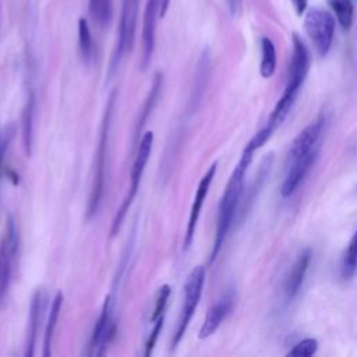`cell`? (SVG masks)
I'll return each instance as SVG.
<instances>
[{
    "label": "cell",
    "mask_w": 357,
    "mask_h": 357,
    "mask_svg": "<svg viewBox=\"0 0 357 357\" xmlns=\"http://www.w3.org/2000/svg\"><path fill=\"white\" fill-rule=\"evenodd\" d=\"M254 153H255L254 151L244 146L240 160L237 162V165H236L234 170L231 172V176L226 184V188H225V192L222 195V199L219 202V209H218L215 240L212 244V251H211V258H209L211 264L218 258V254L220 252L222 245L227 237V233L236 219L240 199L243 195L244 177L248 170V166L252 162Z\"/></svg>",
    "instance_id": "obj_1"
},
{
    "label": "cell",
    "mask_w": 357,
    "mask_h": 357,
    "mask_svg": "<svg viewBox=\"0 0 357 357\" xmlns=\"http://www.w3.org/2000/svg\"><path fill=\"white\" fill-rule=\"evenodd\" d=\"M291 39H293V53H291V60H290V66H289L286 86H284L283 95L275 105L269 119L265 123L269 128L272 127L273 131L289 116V113L297 99V95L304 84V79L308 74V70H310L311 56H310V50H308L307 45L304 43L301 36L296 32L293 33Z\"/></svg>",
    "instance_id": "obj_2"
},
{
    "label": "cell",
    "mask_w": 357,
    "mask_h": 357,
    "mask_svg": "<svg viewBox=\"0 0 357 357\" xmlns=\"http://www.w3.org/2000/svg\"><path fill=\"white\" fill-rule=\"evenodd\" d=\"M116 91L110 95L102 124H100V132H99V141L98 148L95 152V160H93V174H92V183H91V191L88 198V206H86V219L93 218L102 204V197L105 192V180H106V163H107V149H109V137H110V127H112V116L114 112V103H116Z\"/></svg>",
    "instance_id": "obj_3"
},
{
    "label": "cell",
    "mask_w": 357,
    "mask_h": 357,
    "mask_svg": "<svg viewBox=\"0 0 357 357\" xmlns=\"http://www.w3.org/2000/svg\"><path fill=\"white\" fill-rule=\"evenodd\" d=\"M152 144H153V132L152 131H146L142 137H141V141L138 144V149H137V155H135V159H134V163H132V167H131V176H130V187L127 190V194L124 197V199L121 201L114 218H113V222H112V227H110V237H114L121 225H123V220L138 192V188H139V183H141V178H142V174H144V170H145V166L148 163V159L151 156V151H152Z\"/></svg>",
    "instance_id": "obj_4"
},
{
    "label": "cell",
    "mask_w": 357,
    "mask_h": 357,
    "mask_svg": "<svg viewBox=\"0 0 357 357\" xmlns=\"http://www.w3.org/2000/svg\"><path fill=\"white\" fill-rule=\"evenodd\" d=\"M205 283V268L202 265H197L192 268L190 275L187 276L184 284V296H183V305L180 311V317L177 321V326L172 339V349H174L183 339L187 332V328L191 322V318L198 307V303L202 296V289Z\"/></svg>",
    "instance_id": "obj_5"
},
{
    "label": "cell",
    "mask_w": 357,
    "mask_h": 357,
    "mask_svg": "<svg viewBox=\"0 0 357 357\" xmlns=\"http://www.w3.org/2000/svg\"><path fill=\"white\" fill-rule=\"evenodd\" d=\"M138 4L139 0H123L121 15L117 31V40L112 54L109 74L112 75L120 66L121 60L128 54L134 46L137 20H138Z\"/></svg>",
    "instance_id": "obj_6"
},
{
    "label": "cell",
    "mask_w": 357,
    "mask_h": 357,
    "mask_svg": "<svg viewBox=\"0 0 357 357\" xmlns=\"http://www.w3.org/2000/svg\"><path fill=\"white\" fill-rule=\"evenodd\" d=\"M304 28L317 53L324 57L329 53L335 36V18L322 8H311L304 18Z\"/></svg>",
    "instance_id": "obj_7"
},
{
    "label": "cell",
    "mask_w": 357,
    "mask_h": 357,
    "mask_svg": "<svg viewBox=\"0 0 357 357\" xmlns=\"http://www.w3.org/2000/svg\"><path fill=\"white\" fill-rule=\"evenodd\" d=\"M117 331V324L113 314V301L112 296H106L98 321L95 322L92 335L88 343V356L100 357L107 351V347L113 342Z\"/></svg>",
    "instance_id": "obj_8"
},
{
    "label": "cell",
    "mask_w": 357,
    "mask_h": 357,
    "mask_svg": "<svg viewBox=\"0 0 357 357\" xmlns=\"http://www.w3.org/2000/svg\"><path fill=\"white\" fill-rule=\"evenodd\" d=\"M18 250V227L13 216H8L0 247V300L6 294L14 271Z\"/></svg>",
    "instance_id": "obj_9"
},
{
    "label": "cell",
    "mask_w": 357,
    "mask_h": 357,
    "mask_svg": "<svg viewBox=\"0 0 357 357\" xmlns=\"http://www.w3.org/2000/svg\"><path fill=\"white\" fill-rule=\"evenodd\" d=\"M216 169H218V163L215 162V163L211 165V167L205 172V174L202 176V178L198 183V187H197V191H195V195H194V201H192V205H191V209H190V216H188V222H187V227H185L184 240H183V250L184 251H187L191 247L192 241H194L197 223H198L205 198L208 195L209 187H211V184L213 181V177L216 174Z\"/></svg>",
    "instance_id": "obj_10"
},
{
    "label": "cell",
    "mask_w": 357,
    "mask_h": 357,
    "mask_svg": "<svg viewBox=\"0 0 357 357\" xmlns=\"http://www.w3.org/2000/svg\"><path fill=\"white\" fill-rule=\"evenodd\" d=\"M169 297H170V286L169 284L160 286L156 291L153 308L151 311L152 314L148 321V332L145 336V346H144L145 357L151 356V353L155 349L156 340H158L159 333L163 326V321H165V315H166V310H167V304H169Z\"/></svg>",
    "instance_id": "obj_11"
},
{
    "label": "cell",
    "mask_w": 357,
    "mask_h": 357,
    "mask_svg": "<svg viewBox=\"0 0 357 357\" xmlns=\"http://www.w3.org/2000/svg\"><path fill=\"white\" fill-rule=\"evenodd\" d=\"M162 0H146L142 17V54H141V70L145 71L152 60L155 50V35H156V20L160 11Z\"/></svg>",
    "instance_id": "obj_12"
},
{
    "label": "cell",
    "mask_w": 357,
    "mask_h": 357,
    "mask_svg": "<svg viewBox=\"0 0 357 357\" xmlns=\"http://www.w3.org/2000/svg\"><path fill=\"white\" fill-rule=\"evenodd\" d=\"M318 152H319V148H315L310 153L289 162V170H287V174L280 187L282 197L287 198L296 192V190L298 188V185L303 183V180L308 174L310 169L312 167L314 162L317 160Z\"/></svg>",
    "instance_id": "obj_13"
},
{
    "label": "cell",
    "mask_w": 357,
    "mask_h": 357,
    "mask_svg": "<svg viewBox=\"0 0 357 357\" xmlns=\"http://www.w3.org/2000/svg\"><path fill=\"white\" fill-rule=\"evenodd\" d=\"M233 305H234V291H233V289H227L220 296V298L209 308V311L201 325L198 337L206 339L211 335H213L218 331V328L222 325L225 318L230 314V311L233 310Z\"/></svg>",
    "instance_id": "obj_14"
},
{
    "label": "cell",
    "mask_w": 357,
    "mask_h": 357,
    "mask_svg": "<svg viewBox=\"0 0 357 357\" xmlns=\"http://www.w3.org/2000/svg\"><path fill=\"white\" fill-rule=\"evenodd\" d=\"M324 124H325V119L318 117L315 121L310 123L303 131L298 132V135L293 139L291 146L289 149V155H287L289 162H291L300 156H304V155L310 153L311 151H314L315 148H318V142L322 135Z\"/></svg>",
    "instance_id": "obj_15"
},
{
    "label": "cell",
    "mask_w": 357,
    "mask_h": 357,
    "mask_svg": "<svg viewBox=\"0 0 357 357\" xmlns=\"http://www.w3.org/2000/svg\"><path fill=\"white\" fill-rule=\"evenodd\" d=\"M311 259H312V251L310 248H307L297 257L293 266L290 268V271L284 279V283H283V293H284V298L287 301L294 300L296 296L298 294V291L301 290V286L307 276Z\"/></svg>",
    "instance_id": "obj_16"
},
{
    "label": "cell",
    "mask_w": 357,
    "mask_h": 357,
    "mask_svg": "<svg viewBox=\"0 0 357 357\" xmlns=\"http://www.w3.org/2000/svg\"><path fill=\"white\" fill-rule=\"evenodd\" d=\"M43 304H45V296L42 290H36L31 298V305H29V318H28L25 350H24V356L26 357H31L35 354V344H36L39 322L43 311Z\"/></svg>",
    "instance_id": "obj_17"
},
{
    "label": "cell",
    "mask_w": 357,
    "mask_h": 357,
    "mask_svg": "<svg viewBox=\"0 0 357 357\" xmlns=\"http://www.w3.org/2000/svg\"><path fill=\"white\" fill-rule=\"evenodd\" d=\"M35 106H36V95L35 88L31 82V75L28 73V88H26V100L22 112V138L25 152L29 156L32 152L33 142V117H35Z\"/></svg>",
    "instance_id": "obj_18"
},
{
    "label": "cell",
    "mask_w": 357,
    "mask_h": 357,
    "mask_svg": "<svg viewBox=\"0 0 357 357\" xmlns=\"http://www.w3.org/2000/svg\"><path fill=\"white\" fill-rule=\"evenodd\" d=\"M162 85H163V75H162V73H156L155 77H153V82H152V85H151V89H149V92H148V96H146V99H145L142 112H141V114H139L138 123H137V126H135V134H134V139H135V141H138L139 132L142 131V127L145 126V123H146L149 114L152 113L155 105L158 103Z\"/></svg>",
    "instance_id": "obj_19"
},
{
    "label": "cell",
    "mask_w": 357,
    "mask_h": 357,
    "mask_svg": "<svg viewBox=\"0 0 357 357\" xmlns=\"http://www.w3.org/2000/svg\"><path fill=\"white\" fill-rule=\"evenodd\" d=\"M61 305H63V294L61 291H59L50 305V311H49V317H47V322L45 326V335H43V357H49L52 354V343H53V336H54V331L57 326V321H59V315L61 311Z\"/></svg>",
    "instance_id": "obj_20"
},
{
    "label": "cell",
    "mask_w": 357,
    "mask_h": 357,
    "mask_svg": "<svg viewBox=\"0 0 357 357\" xmlns=\"http://www.w3.org/2000/svg\"><path fill=\"white\" fill-rule=\"evenodd\" d=\"M78 47L82 61L89 64L93 59V39L88 20L84 17L78 20Z\"/></svg>",
    "instance_id": "obj_21"
},
{
    "label": "cell",
    "mask_w": 357,
    "mask_h": 357,
    "mask_svg": "<svg viewBox=\"0 0 357 357\" xmlns=\"http://www.w3.org/2000/svg\"><path fill=\"white\" fill-rule=\"evenodd\" d=\"M276 70V47L273 42L264 36L261 39V64L259 73L264 78H271Z\"/></svg>",
    "instance_id": "obj_22"
},
{
    "label": "cell",
    "mask_w": 357,
    "mask_h": 357,
    "mask_svg": "<svg viewBox=\"0 0 357 357\" xmlns=\"http://www.w3.org/2000/svg\"><path fill=\"white\" fill-rule=\"evenodd\" d=\"M357 272V231L350 238L347 248L343 254L340 264V276L344 280H349Z\"/></svg>",
    "instance_id": "obj_23"
},
{
    "label": "cell",
    "mask_w": 357,
    "mask_h": 357,
    "mask_svg": "<svg viewBox=\"0 0 357 357\" xmlns=\"http://www.w3.org/2000/svg\"><path fill=\"white\" fill-rule=\"evenodd\" d=\"M331 8L333 10L336 20L342 25V28L349 29L353 24L354 18V8L350 0H326Z\"/></svg>",
    "instance_id": "obj_24"
},
{
    "label": "cell",
    "mask_w": 357,
    "mask_h": 357,
    "mask_svg": "<svg viewBox=\"0 0 357 357\" xmlns=\"http://www.w3.org/2000/svg\"><path fill=\"white\" fill-rule=\"evenodd\" d=\"M89 14L100 26H107L112 20V0H89Z\"/></svg>",
    "instance_id": "obj_25"
},
{
    "label": "cell",
    "mask_w": 357,
    "mask_h": 357,
    "mask_svg": "<svg viewBox=\"0 0 357 357\" xmlns=\"http://www.w3.org/2000/svg\"><path fill=\"white\" fill-rule=\"evenodd\" d=\"M318 350V340L314 337H305L300 342H297L287 353L286 356L290 357H311Z\"/></svg>",
    "instance_id": "obj_26"
},
{
    "label": "cell",
    "mask_w": 357,
    "mask_h": 357,
    "mask_svg": "<svg viewBox=\"0 0 357 357\" xmlns=\"http://www.w3.org/2000/svg\"><path fill=\"white\" fill-rule=\"evenodd\" d=\"M226 1V6H227V11L229 14L236 18L240 11H241V4H243V0H225Z\"/></svg>",
    "instance_id": "obj_27"
},
{
    "label": "cell",
    "mask_w": 357,
    "mask_h": 357,
    "mask_svg": "<svg viewBox=\"0 0 357 357\" xmlns=\"http://www.w3.org/2000/svg\"><path fill=\"white\" fill-rule=\"evenodd\" d=\"M291 3H293V7H294L297 15H301L307 10L308 0H291Z\"/></svg>",
    "instance_id": "obj_28"
},
{
    "label": "cell",
    "mask_w": 357,
    "mask_h": 357,
    "mask_svg": "<svg viewBox=\"0 0 357 357\" xmlns=\"http://www.w3.org/2000/svg\"><path fill=\"white\" fill-rule=\"evenodd\" d=\"M169 4H170V0H162L160 1V11H159V17H165L167 10H169Z\"/></svg>",
    "instance_id": "obj_29"
},
{
    "label": "cell",
    "mask_w": 357,
    "mask_h": 357,
    "mask_svg": "<svg viewBox=\"0 0 357 357\" xmlns=\"http://www.w3.org/2000/svg\"><path fill=\"white\" fill-rule=\"evenodd\" d=\"M4 148H6V144H1V146H0V172H1V160H3V153H4Z\"/></svg>",
    "instance_id": "obj_30"
},
{
    "label": "cell",
    "mask_w": 357,
    "mask_h": 357,
    "mask_svg": "<svg viewBox=\"0 0 357 357\" xmlns=\"http://www.w3.org/2000/svg\"><path fill=\"white\" fill-rule=\"evenodd\" d=\"M1 144H3V142H1V138H0V146H1Z\"/></svg>",
    "instance_id": "obj_31"
}]
</instances>
